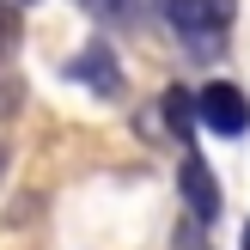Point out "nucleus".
Wrapping results in <instances>:
<instances>
[{
    "label": "nucleus",
    "instance_id": "nucleus-9",
    "mask_svg": "<svg viewBox=\"0 0 250 250\" xmlns=\"http://www.w3.org/2000/svg\"><path fill=\"white\" fill-rule=\"evenodd\" d=\"M244 244H250V226H244Z\"/></svg>",
    "mask_w": 250,
    "mask_h": 250
},
{
    "label": "nucleus",
    "instance_id": "nucleus-3",
    "mask_svg": "<svg viewBox=\"0 0 250 250\" xmlns=\"http://www.w3.org/2000/svg\"><path fill=\"white\" fill-rule=\"evenodd\" d=\"M61 80H73L80 92H92V98H122V61H116V43H104V37L80 43V55L61 61Z\"/></svg>",
    "mask_w": 250,
    "mask_h": 250
},
{
    "label": "nucleus",
    "instance_id": "nucleus-7",
    "mask_svg": "<svg viewBox=\"0 0 250 250\" xmlns=\"http://www.w3.org/2000/svg\"><path fill=\"white\" fill-rule=\"evenodd\" d=\"M183 250H202V244H195V238H189V244H183Z\"/></svg>",
    "mask_w": 250,
    "mask_h": 250
},
{
    "label": "nucleus",
    "instance_id": "nucleus-2",
    "mask_svg": "<svg viewBox=\"0 0 250 250\" xmlns=\"http://www.w3.org/2000/svg\"><path fill=\"white\" fill-rule=\"evenodd\" d=\"M195 110H202V128L220 141H244L250 134V98L238 80H208L195 85Z\"/></svg>",
    "mask_w": 250,
    "mask_h": 250
},
{
    "label": "nucleus",
    "instance_id": "nucleus-5",
    "mask_svg": "<svg viewBox=\"0 0 250 250\" xmlns=\"http://www.w3.org/2000/svg\"><path fill=\"white\" fill-rule=\"evenodd\" d=\"M159 116H165L171 141H177V146H189V141H195V128H202V110H195V85H165V92H159Z\"/></svg>",
    "mask_w": 250,
    "mask_h": 250
},
{
    "label": "nucleus",
    "instance_id": "nucleus-6",
    "mask_svg": "<svg viewBox=\"0 0 250 250\" xmlns=\"http://www.w3.org/2000/svg\"><path fill=\"white\" fill-rule=\"evenodd\" d=\"M80 6L104 24H141L146 19V0H80Z\"/></svg>",
    "mask_w": 250,
    "mask_h": 250
},
{
    "label": "nucleus",
    "instance_id": "nucleus-4",
    "mask_svg": "<svg viewBox=\"0 0 250 250\" xmlns=\"http://www.w3.org/2000/svg\"><path fill=\"white\" fill-rule=\"evenodd\" d=\"M177 195H183V208H189L195 226H214V220L226 214L220 183H214V171H208V159L195 153V146H183V159H177Z\"/></svg>",
    "mask_w": 250,
    "mask_h": 250
},
{
    "label": "nucleus",
    "instance_id": "nucleus-8",
    "mask_svg": "<svg viewBox=\"0 0 250 250\" xmlns=\"http://www.w3.org/2000/svg\"><path fill=\"white\" fill-rule=\"evenodd\" d=\"M19 6H37V0H19Z\"/></svg>",
    "mask_w": 250,
    "mask_h": 250
},
{
    "label": "nucleus",
    "instance_id": "nucleus-1",
    "mask_svg": "<svg viewBox=\"0 0 250 250\" xmlns=\"http://www.w3.org/2000/svg\"><path fill=\"white\" fill-rule=\"evenodd\" d=\"M153 12L165 19V31L183 43L189 61H214L220 49H226V31H232L238 0H153Z\"/></svg>",
    "mask_w": 250,
    "mask_h": 250
}]
</instances>
